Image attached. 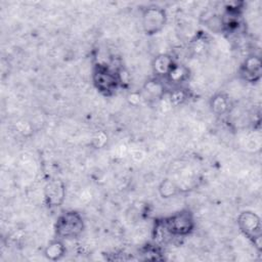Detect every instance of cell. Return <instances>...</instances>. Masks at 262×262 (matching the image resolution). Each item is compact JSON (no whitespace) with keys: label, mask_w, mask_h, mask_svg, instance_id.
<instances>
[{"label":"cell","mask_w":262,"mask_h":262,"mask_svg":"<svg viewBox=\"0 0 262 262\" xmlns=\"http://www.w3.org/2000/svg\"><path fill=\"white\" fill-rule=\"evenodd\" d=\"M195 227L192 213L189 210L178 211L156 222L155 238L164 241L167 237H184L189 235Z\"/></svg>","instance_id":"6da1fadb"},{"label":"cell","mask_w":262,"mask_h":262,"mask_svg":"<svg viewBox=\"0 0 262 262\" xmlns=\"http://www.w3.org/2000/svg\"><path fill=\"white\" fill-rule=\"evenodd\" d=\"M92 80L95 88L103 95H112L123 83L120 71L99 62L93 69Z\"/></svg>","instance_id":"7a4b0ae2"},{"label":"cell","mask_w":262,"mask_h":262,"mask_svg":"<svg viewBox=\"0 0 262 262\" xmlns=\"http://www.w3.org/2000/svg\"><path fill=\"white\" fill-rule=\"evenodd\" d=\"M85 227L82 215L74 210L62 212L56 219L54 231L60 239H73L80 236Z\"/></svg>","instance_id":"3957f363"},{"label":"cell","mask_w":262,"mask_h":262,"mask_svg":"<svg viewBox=\"0 0 262 262\" xmlns=\"http://www.w3.org/2000/svg\"><path fill=\"white\" fill-rule=\"evenodd\" d=\"M237 226L242 233L251 241L258 250H260L262 237L260 217L253 211H243L237 217Z\"/></svg>","instance_id":"277c9868"},{"label":"cell","mask_w":262,"mask_h":262,"mask_svg":"<svg viewBox=\"0 0 262 262\" xmlns=\"http://www.w3.org/2000/svg\"><path fill=\"white\" fill-rule=\"evenodd\" d=\"M142 29L148 36L160 33L166 26L167 13L159 6H148L142 11Z\"/></svg>","instance_id":"5b68a950"},{"label":"cell","mask_w":262,"mask_h":262,"mask_svg":"<svg viewBox=\"0 0 262 262\" xmlns=\"http://www.w3.org/2000/svg\"><path fill=\"white\" fill-rule=\"evenodd\" d=\"M262 63L259 56H248L239 68V76L243 80L250 83L258 82L261 78Z\"/></svg>","instance_id":"8992f818"},{"label":"cell","mask_w":262,"mask_h":262,"mask_svg":"<svg viewBox=\"0 0 262 262\" xmlns=\"http://www.w3.org/2000/svg\"><path fill=\"white\" fill-rule=\"evenodd\" d=\"M46 204L49 207H58L62 204L66 195L64 184L61 180L51 179L47 182L44 188Z\"/></svg>","instance_id":"52a82bcc"},{"label":"cell","mask_w":262,"mask_h":262,"mask_svg":"<svg viewBox=\"0 0 262 262\" xmlns=\"http://www.w3.org/2000/svg\"><path fill=\"white\" fill-rule=\"evenodd\" d=\"M175 63L176 62L174 61L171 55L162 53L157 55L152 59L151 67L157 78H166V76L168 75V73L171 71Z\"/></svg>","instance_id":"ba28073f"},{"label":"cell","mask_w":262,"mask_h":262,"mask_svg":"<svg viewBox=\"0 0 262 262\" xmlns=\"http://www.w3.org/2000/svg\"><path fill=\"white\" fill-rule=\"evenodd\" d=\"M164 90L165 88L160 78L156 77L145 82L142 88V94L143 97L147 100H156L163 96Z\"/></svg>","instance_id":"9c48e42d"},{"label":"cell","mask_w":262,"mask_h":262,"mask_svg":"<svg viewBox=\"0 0 262 262\" xmlns=\"http://www.w3.org/2000/svg\"><path fill=\"white\" fill-rule=\"evenodd\" d=\"M67 252L66 246L60 238H56L51 241L44 250V256L51 261H57L60 260Z\"/></svg>","instance_id":"30bf717a"},{"label":"cell","mask_w":262,"mask_h":262,"mask_svg":"<svg viewBox=\"0 0 262 262\" xmlns=\"http://www.w3.org/2000/svg\"><path fill=\"white\" fill-rule=\"evenodd\" d=\"M188 77L189 70L183 64L175 63L165 79L173 85H179L185 82L188 79Z\"/></svg>","instance_id":"8fae6325"},{"label":"cell","mask_w":262,"mask_h":262,"mask_svg":"<svg viewBox=\"0 0 262 262\" xmlns=\"http://www.w3.org/2000/svg\"><path fill=\"white\" fill-rule=\"evenodd\" d=\"M210 107L216 115H223L229 108V99L224 93H217L210 100Z\"/></svg>","instance_id":"7c38bea8"},{"label":"cell","mask_w":262,"mask_h":262,"mask_svg":"<svg viewBox=\"0 0 262 262\" xmlns=\"http://www.w3.org/2000/svg\"><path fill=\"white\" fill-rule=\"evenodd\" d=\"M177 191H178V187L170 179H164L159 186V192L164 199H169L174 196L177 193Z\"/></svg>","instance_id":"4fadbf2b"},{"label":"cell","mask_w":262,"mask_h":262,"mask_svg":"<svg viewBox=\"0 0 262 262\" xmlns=\"http://www.w3.org/2000/svg\"><path fill=\"white\" fill-rule=\"evenodd\" d=\"M185 99V94L183 91H181L180 89H176L175 91H173L171 93V101L174 104H179L181 103L183 100Z\"/></svg>","instance_id":"5bb4252c"}]
</instances>
